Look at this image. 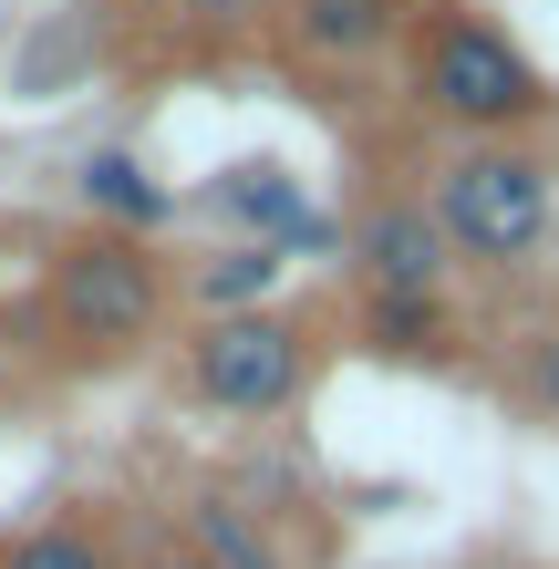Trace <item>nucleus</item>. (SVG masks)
I'll use <instances>...</instances> for the list:
<instances>
[{
	"instance_id": "obj_3",
	"label": "nucleus",
	"mask_w": 559,
	"mask_h": 569,
	"mask_svg": "<svg viewBox=\"0 0 559 569\" xmlns=\"http://www.w3.org/2000/svg\"><path fill=\"white\" fill-rule=\"evenodd\" d=\"M425 208H436L446 249L487 280H518L549 249L559 228V166L539 146H456L436 177H425Z\"/></svg>"
},
{
	"instance_id": "obj_16",
	"label": "nucleus",
	"mask_w": 559,
	"mask_h": 569,
	"mask_svg": "<svg viewBox=\"0 0 559 569\" xmlns=\"http://www.w3.org/2000/svg\"><path fill=\"white\" fill-rule=\"evenodd\" d=\"M136 569H208V559H187V549H146Z\"/></svg>"
},
{
	"instance_id": "obj_15",
	"label": "nucleus",
	"mask_w": 559,
	"mask_h": 569,
	"mask_svg": "<svg viewBox=\"0 0 559 569\" xmlns=\"http://www.w3.org/2000/svg\"><path fill=\"white\" fill-rule=\"evenodd\" d=\"M508 383H518V405H529V415H549V425H559V321H529V331H518Z\"/></svg>"
},
{
	"instance_id": "obj_9",
	"label": "nucleus",
	"mask_w": 559,
	"mask_h": 569,
	"mask_svg": "<svg viewBox=\"0 0 559 569\" xmlns=\"http://www.w3.org/2000/svg\"><path fill=\"white\" fill-rule=\"evenodd\" d=\"M177 549L208 559V569H301V549L280 539V508H249L239 487L177 497Z\"/></svg>"
},
{
	"instance_id": "obj_2",
	"label": "nucleus",
	"mask_w": 559,
	"mask_h": 569,
	"mask_svg": "<svg viewBox=\"0 0 559 569\" xmlns=\"http://www.w3.org/2000/svg\"><path fill=\"white\" fill-rule=\"evenodd\" d=\"M177 311V270L156 239H114V228H83V239L52 249L42 270V331L62 342L73 373H114V362H146L156 331Z\"/></svg>"
},
{
	"instance_id": "obj_11",
	"label": "nucleus",
	"mask_w": 559,
	"mask_h": 569,
	"mask_svg": "<svg viewBox=\"0 0 559 569\" xmlns=\"http://www.w3.org/2000/svg\"><path fill=\"white\" fill-rule=\"evenodd\" d=\"M280 280H290L280 249L218 239L208 259H187V270H177V300H187L197 321H239V311H280Z\"/></svg>"
},
{
	"instance_id": "obj_4",
	"label": "nucleus",
	"mask_w": 559,
	"mask_h": 569,
	"mask_svg": "<svg viewBox=\"0 0 559 569\" xmlns=\"http://www.w3.org/2000/svg\"><path fill=\"white\" fill-rule=\"evenodd\" d=\"M311 373H321V331H311L301 311L197 321L187 352H177V383H187L208 415H239V425H280V415L311 393Z\"/></svg>"
},
{
	"instance_id": "obj_14",
	"label": "nucleus",
	"mask_w": 559,
	"mask_h": 569,
	"mask_svg": "<svg viewBox=\"0 0 559 569\" xmlns=\"http://www.w3.org/2000/svg\"><path fill=\"white\" fill-rule=\"evenodd\" d=\"M146 11L167 21L187 52H239V42L270 31V0H146Z\"/></svg>"
},
{
	"instance_id": "obj_13",
	"label": "nucleus",
	"mask_w": 559,
	"mask_h": 569,
	"mask_svg": "<svg viewBox=\"0 0 559 569\" xmlns=\"http://www.w3.org/2000/svg\"><path fill=\"white\" fill-rule=\"evenodd\" d=\"M0 569H124L104 518H31L21 539H0Z\"/></svg>"
},
{
	"instance_id": "obj_12",
	"label": "nucleus",
	"mask_w": 559,
	"mask_h": 569,
	"mask_svg": "<svg viewBox=\"0 0 559 569\" xmlns=\"http://www.w3.org/2000/svg\"><path fill=\"white\" fill-rule=\"evenodd\" d=\"M93 62H104V21H93V11H62V21H42L11 52V93H21V104H42V93H62L73 73H93Z\"/></svg>"
},
{
	"instance_id": "obj_5",
	"label": "nucleus",
	"mask_w": 559,
	"mask_h": 569,
	"mask_svg": "<svg viewBox=\"0 0 559 569\" xmlns=\"http://www.w3.org/2000/svg\"><path fill=\"white\" fill-rule=\"evenodd\" d=\"M415 21L425 0H270V52L321 83H363L383 62H405Z\"/></svg>"
},
{
	"instance_id": "obj_8",
	"label": "nucleus",
	"mask_w": 559,
	"mask_h": 569,
	"mask_svg": "<svg viewBox=\"0 0 559 569\" xmlns=\"http://www.w3.org/2000/svg\"><path fill=\"white\" fill-rule=\"evenodd\" d=\"M352 342L373 362H405V373H456L467 362V331H456V300L436 290H363L352 300Z\"/></svg>"
},
{
	"instance_id": "obj_7",
	"label": "nucleus",
	"mask_w": 559,
	"mask_h": 569,
	"mask_svg": "<svg viewBox=\"0 0 559 569\" xmlns=\"http://www.w3.org/2000/svg\"><path fill=\"white\" fill-rule=\"evenodd\" d=\"M342 259H352V290H425V300H436L446 270H456V249H446L436 208H425V187L363 197V218L342 228Z\"/></svg>"
},
{
	"instance_id": "obj_10",
	"label": "nucleus",
	"mask_w": 559,
	"mask_h": 569,
	"mask_svg": "<svg viewBox=\"0 0 559 569\" xmlns=\"http://www.w3.org/2000/svg\"><path fill=\"white\" fill-rule=\"evenodd\" d=\"M73 197H83V228H114V239H156V228H177V187L156 177L136 146H93L73 166Z\"/></svg>"
},
{
	"instance_id": "obj_1",
	"label": "nucleus",
	"mask_w": 559,
	"mask_h": 569,
	"mask_svg": "<svg viewBox=\"0 0 559 569\" xmlns=\"http://www.w3.org/2000/svg\"><path fill=\"white\" fill-rule=\"evenodd\" d=\"M393 83H405V114L436 124V136H456V146H529L559 114V93L529 62V42H518L508 21L467 11V0H425Z\"/></svg>"
},
{
	"instance_id": "obj_6",
	"label": "nucleus",
	"mask_w": 559,
	"mask_h": 569,
	"mask_svg": "<svg viewBox=\"0 0 559 569\" xmlns=\"http://www.w3.org/2000/svg\"><path fill=\"white\" fill-rule=\"evenodd\" d=\"M197 208L228 218V239H249V249H280V259H321V249H342V228L301 197V177L270 156H239V166H218L208 187H197Z\"/></svg>"
}]
</instances>
